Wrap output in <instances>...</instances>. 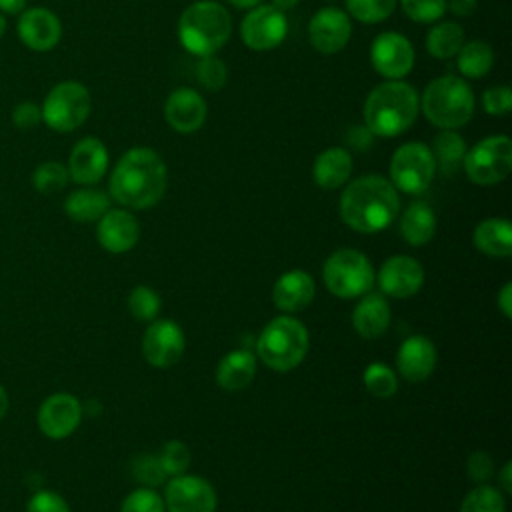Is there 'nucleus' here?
I'll return each instance as SVG.
<instances>
[{"label": "nucleus", "mask_w": 512, "mask_h": 512, "mask_svg": "<svg viewBox=\"0 0 512 512\" xmlns=\"http://www.w3.org/2000/svg\"><path fill=\"white\" fill-rule=\"evenodd\" d=\"M168 172L164 160L150 148H130L116 162L108 188L110 196L126 208L146 210L166 192Z\"/></svg>", "instance_id": "obj_1"}, {"label": "nucleus", "mask_w": 512, "mask_h": 512, "mask_svg": "<svg viewBox=\"0 0 512 512\" xmlns=\"http://www.w3.org/2000/svg\"><path fill=\"white\" fill-rule=\"evenodd\" d=\"M398 212V190L390 180L378 174L352 180L340 196V216L344 224L360 234H374L388 228Z\"/></svg>", "instance_id": "obj_2"}, {"label": "nucleus", "mask_w": 512, "mask_h": 512, "mask_svg": "<svg viewBox=\"0 0 512 512\" xmlns=\"http://www.w3.org/2000/svg\"><path fill=\"white\" fill-rule=\"evenodd\" d=\"M420 112L418 92L400 80L378 84L364 102V126L374 136L394 138L404 134Z\"/></svg>", "instance_id": "obj_3"}, {"label": "nucleus", "mask_w": 512, "mask_h": 512, "mask_svg": "<svg viewBox=\"0 0 512 512\" xmlns=\"http://www.w3.org/2000/svg\"><path fill=\"white\" fill-rule=\"evenodd\" d=\"M232 18L228 10L212 0L190 4L178 20V38L182 46L196 56L216 54L230 38Z\"/></svg>", "instance_id": "obj_4"}, {"label": "nucleus", "mask_w": 512, "mask_h": 512, "mask_svg": "<svg viewBox=\"0 0 512 512\" xmlns=\"http://www.w3.org/2000/svg\"><path fill=\"white\" fill-rule=\"evenodd\" d=\"M310 336L306 326L288 314L272 318L256 340L258 358L276 372L296 368L308 352Z\"/></svg>", "instance_id": "obj_5"}, {"label": "nucleus", "mask_w": 512, "mask_h": 512, "mask_svg": "<svg viewBox=\"0 0 512 512\" xmlns=\"http://www.w3.org/2000/svg\"><path fill=\"white\" fill-rule=\"evenodd\" d=\"M474 106L472 88L456 76H440L432 80L420 98V108L426 120L442 130L464 126L472 118Z\"/></svg>", "instance_id": "obj_6"}, {"label": "nucleus", "mask_w": 512, "mask_h": 512, "mask_svg": "<svg viewBox=\"0 0 512 512\" xmlns=\"http://www.w3.org/2000/svg\"><path fill=\"white\" fill-rule=\"evenodd\" d=\"M322 278L330 294L350 300L372 288L374 268L364 252L356 248H340L326 258Z\"/></svg>", "instance_id": "obj_7"}, {"label": "nucleus", "mask_w": 512, "mask_h": 512, "mask_svg": "<svg viewBox=\"0 0 512 512\" xmlns=\"http://www.w3.org/2000/svg\"><path fill=\"white\" fill-rule=\"evenodd\" d=\"M92 108V98L88 88L76 80H64L54 84L44 96L40 110L42 122L54 132H74L80 128Z\"/></svg>", "instance_id": "obj_8"}, {"label": "nucleus", "mask_w": 512, "mask_h": 512, "mask_svg": "<svg viewBox=\"0 0 512 512\" xmlns=\"http://www.w3.org/2000/svg\"><path fill=\"white\" fill-rule=\"evenodd\" d=\"M466 176L480 186L502 182L512 170V140L496 134L476 142L462 160Z\"/></svg>", "instance_id": "obj_9"}, {"label": "nucleus", "mask_w": 512, "mask_h": 512, "mask_svg": "<svg viewBox=\"0 0 512 512\" xmlns=\"http://www.w3.org/2000/svg\"><path fill=\"white\" fill-rule=\"evenodd\" d=\"M436 174V160L424 142H406L392 154L390 178L396 190L422 194Z\"/></svg>", "instance_id": "obj_10"}, {"label": "nucleus", "mask_w": 512, "mask_h": 512, "mask_svg": "<svg viewBox=\"0 0 512 512\" xmlns=\"http://www.w3.org/2000/svg\"><path fill=\"white\" fill-rule=\"evenodd\" d=\"M288 32V22L282 10L272 4H258L250 8L240 24V36L250 50L266 52L282 44Z\"/></svg>", "instance_id": "obj_11"}, {"label": "nucleus", "mask_w": 512, "mask_h": 512, "mask_svg": "<svg viewBox=\"0 0 512 512\" xmlns=\"http://www.w3.org/2000/svg\"><path fill=\"white\" fill-rule=\"evenodd\" d=\"M218 496L212 484L196 474L172 476L164 490L168 512H216Z\"/></svg>", "instance_id": "obj_12"}, {"label": "nucleus", "mask_w": 512, "mask_h": 512, "mask_svg": "<svg viewBox=\"0 0 512 512\" xmlns=\"http://www.w3.org/2000/svg\"><path fill=\"white\" fill-rule=\"evenodd\" d=\"M186 338L174 320L162 318L154 320L142 336V354L144 360L154 368H170L184 354Z\"/></svg>", "instance_id": "obj_13"}, {"label": "nucleus", "mask_w": 512, "mask_h": 512, "mask_svg": "<svg viewBox=\"0 0 512 512\" xmlns=\"http://www.w3.org/2000/svg\"><path fill=\"white\" fill-rule=\"evenodd\" d=\"M16 34L28 50L50 52L62 38V22L44 6L24 8L16 20Z\"/></svg>", "instance_id": "obj_14"}, {"label": "nucleus", "mask_w": 512, "mask_h": 512, "mask_svg": "<svg viewBox=\"0 0 512 512\" xmlns=\"http://www.w3.org/2000/svg\"><path fill=\"white\" fill-rule=\"evenodd\" d=\"M82 420V404L68 392L50 394L38 408L36 422L40 432L50 440L68 438Z\"/></svg>", "instance_id": "obj_15"}, {"label": "nucleus", "mask_w": 512, "mask_h": 512, "mask_svg": "<svg viewBox=\"0 0 512 512\" xmlns=\"http://www.w3.org/2000/svg\"><path fill=\"white\" fill-rule=\"evenodd\" d=\"M370 62L380 76L400 80L414 66L412 42L398 32H382L372 42Z\"/></svg>", "instance_id": "obj_16"}, {"label": "nucleus", "mask_w": 512, "mask_h": 512, "mask_svg": "<svg viewBox=\"0 0 512 512\" xmlns=\"http://www.w3.org/2000/svg\"><path fill=\"white\" fill-rule=\"evenodd\" d=\"M380 290L392 298H410L424 284L422 264L406 254L390 256L374 276Z\"/></svg>", "instance_id": "obj_17"}, {"label": "nucleus", "mask_w": 512, "mask_h": 512, "mask_svg": "<svg viewBox=\"0 0 512 512\" xmlns=\"http://www.w3.org/2000/svg\"><path fill=\"white\" fill-rule=\"evenodd\" d=\"M308 36H310V44L320 54H336L348 44L352 36L350 16L344 10L334 6L320 8L310 18Z\"/></svg>", "instance_id": "obj_18"}, {"label": "nucleus", "mask_w": 512, "mask_h": 512, "mask_svg": "<svg viewBox=\"0 0 512 512\" xmlns=\"http://www.w3.org/2000/svg\"><path fill=\"white\" fill-rule=\"evenodd\" d=\"M68 176L80 186H92L108 170V150L96 136H86L74 144L68 156Z\"/></svg>", "instance_id": "obj_19"}, {"label": "nucleus", "mask_w": 512, "mask_h": 512, "mask_svg": "<svg viewBox=\"0 0 512 512\" xmlns=\"http://www.w3.org/2000/svg\"><path fill=\"white\" fill-rule=\"evenodd\" d=\"M140 238V224L128 210L110 208L98 220L96 240L98 244L112 254H124L136 246Z\"/></svg>", "instance_id": "obj_20"}, {"label": "nucleus", "mask_w": 512, "mask_h": 512, "mask_svg": "<svg viewBox=\"0 0 512 512\" xmlns=\"http://www.w3.org/2000/svg\"><path fill=\"white\" fill-rule=\"evenodd\" d=\"M164 116L172 130L180 134H192L202 128L208 116V106L196 90L176 88L174 92H170L164 104Z\"/></svg>", "instance_id": "obj_21"}, {"label": "nucleus", "mask_w": 512, "mask_h": 512, "mask_svg": "<svg viewBox=\"0 0 512 512\" xmlns=\"http://www.w3.org/2000/svg\"><path fill=\"white\" fill-rule=\"evenodd\" d=\"M436 360L434 342L422 334L408 336L396 352V368L408 382H424L434 372Z\"/></svg>", "instance_id": "obj_22"}, {"label": "nucleus", "mask_w": 512, "mask_h": 512, "mask_svg": "<svg viewBox=\"0 0 512 512\" xmlns=\"http://www.w3.org/2000/svg\"><path fill=\"white\" fill-rule=\"evenodd\" d=\"M316 294V282L312 274L296 268L280 274L272 286V302L282 312L304 310Z\"/></svg>", "instance_id": "obj_23"}, {"label": "nucleus", "mask_w": 512, "mask_h": 512, "mask_svg": "<svg viewBox=\"0 0 512 512\" xmlns=\"http://www.w3.org/2000/svg\"><path fill=\"white\" fill-rule=\"evenodd\" d=\"M390 304L382 294L376 292H366L362 294L360 302L356 304L354 312H352V326L354 330L366 338H378L382 336L388 326H390Z\"/></svg>", "instance_id": "obj_24"}, {"label": "nucleus", "mask_w": 512, "mask_h": 512, "mask_svg": "<svg viewBox=\"0 0 512 512\" xmlns=\"http://www.w3.org/2000/svg\"><path fill=\"white\" fill-rule=\"evenodd\" d=\"M256 376V356L250 350L238 348L220 358L216 382L226 392L244 390Z\"/></svg>", "instance_id": "obj_25"}, {"label": "nucleus", "mask_w": 512, "mask_h": 512, "mask_svg": "<svg viewBox=\"0 0 512 512\" xmlns=\"http://www.w3.org/2000/svg\"><path fill=\"white\" fill-rule=\"evenodd\" d=\"M352 174V156L346 148L334 146L320 152L312 166V178L316 186L324 190H336L348 182Z\"/></svg>", "instance_id": "obj_26"}, {"label": "nucleus", "mask_w": 512, "mask_h": 512, "mask_svg": "<svg viewBox=\"0 0 512 512\" xmlns=\"http://www.w3.org/2000/svg\"><path fill=\"white\" fill-rule=\"evenodd\" d=\"M472 242L486 256L508 258L512 254V226L506 218H486L476 224Z\"/></svg>", "instance_id": "obj_27"}, {"label": "nucleus", "mask_w": 512, "mask_h": 512, "mask_svg": "<svg viewBox=\"0 0 512 512\" xmlns=\"http://www.w3.org/2000/svg\"><path fill=\"white\" fill-rule=\"evenodd\" d=\"M110 210V196L104 190L82 186L64 200V212L74 222H98Z\"/></svg>", "instance_id": "obj_28"}, {"label": "nucleus", "mask_w": 512, "mask_h": 512, "mask_svg": "<svg viewBox=\"0 0 512 512\" xmlns=\"http://www.w3.org/2000/svg\"><path fill=\"white\" fill-rule=\"evenodd\" d=\"M436 234V214L426 202H412L400 216V236L410 246H424Z\"/></svg>", "instance_id": "obj_29"}, {"label": "nucleus", "mask_w": 512, "mask_h": 512, "mask_svg": "<svg viewBox=\"0 0 512 512\" xmlns=\"http://www.w3.org/2000/svg\"><path fill=\"white\" fill-rule=\"evenodd\" d=\"M456 56H458L456 66H458L460 74H464L466 78L486 76L494 64V50L490 44H486L482 40L464 42Z\"/></svg>", "instance_id": "obj_30"}, {"label": "nucleus", "mask_w": 512, "mask_h": 512, "mask_svg": "<svg viewBox=\"0 0 512 512\" xmlns=\"http://www.w3.org/2000/svg\"><path fill=\"white\" fill-rule=\"evenodd\" d=\"M430 150L434 154L436 168H440L442 174H454L464 160L466 142L456 130H442L436 134Z\"/></svg>", "instance_id": "obj_31"}, {"label": "nucleus", "mask_w": 512, "mask_h": 512, "mask_svg": "<svg viewBox=\"0 0 512 512\" xmlns=\"http://www.w3.org/2000/svg\"><path fill=\"white\" fill-rule=\"evenodd\" d=\"M464 44V30L456 22H440L426 36V50L430 56L448 60L458 54Z\"/></svg>", "instance_id": "obj_32"}, {"label": "nucleus", "mask_w": 512, "mask_h": 512, "mask_svg": "<svg viewBox=\"0 0 512 512\" xmlns=\"http://www.w3.org/2000/svg\"><path fill=\"white\" fill-rule=\"evenodd\" d=\"M460 512H506V498L500 488L482 482L464 496Z\"/></svg>", "instance_id": "obj_33"}, {"label": "nucleus", "mask_w": 512, "mask_h": 512, "mask_svg": "<svg viewBox=\"0 0 512 512\" xmlns=\"http://www.w3.org/2000/svg\"><path fill=\"white\" fill-rule=\"evenodd\" d=\"M68 180V168L56 160H46L32 172V186L40 194H56L66 188Z\"/></svg>", "instance_id": "obj_34"}, {"label": "nucleus", "mask_w": 512, "mask_h": 512, "mask_svg": "<svg viewBox=\"0 0 512 512\" xmlns=\"http://www.w3.org/2000/svg\"><path fill=\"white\" fill-rule=\"evenodd\" d=\"M362 382H364L366 390L372 396H376V398H390L398 390V376H396V372L390 366L382 364V362L368 364L364 368Z\"/></svg>", "instance_id": "obj_35"}, {"label": "nucleus", "mask_w": 512, "mask_h": 512, "mask_svg": "<svg viewBox=\"0 0 512 512\" xmlns=\"http://www.w3.org/2000/svg\"><path fill=\"white\" fill-rule=\"evenodd\" d=\"M398 0H346V10L352 18L364 24H378L386 20Z\"/></svg>", "instance_id": "obj_36"}, {"label": "nucleus", "mask_w": 512, "mask_h": 512, "mask_svg": "<svg viewBox=\"0 0 512 512\" xmlns=\"http://www.w3.org/2000/svg\"><path fill=\"white\" fill-rule=\"evenodd\" d=\"M160 306H162L160 294L150 286H136L128 294V310L136 320H142V322L154 320L160 312Z\"/></svg>", "instance_id": "obj_37"}, {"label": "nucleus", "mask_w": 512, "mask_h": 512, "mask_svg": "<svg viewBox=\"0 0 512 512\" xmlns=\"http://www.w3.org/2000/svg\"><path fill=\"white\" fill-rule=\"evenodd\" d=\"M158 458H160V464H162L166 476H170V478L184 474L190 466V450L180 440H168L162 446Z\"/></svg>", "instance_id": "obj_38"}, {"label": "nucleus", "mask_w": 512, "mask_h": 512, "mask_svg": "<svg viewBox=\"0 0 512 512\" xmlns=\"http://www.w3.org/2000/svg\"><path fill=\"white\" fill-rule=\"evenodd\" d=\"M132 474L140 484L148 488L160 486L168 478L160 464L158 454H138L132 462Z\"/></svg>", "instance_id": "obj_39"}, {"label": "nucleus", "mask_w": 512, "mask_h": 512, "mask_svg": "<svg viewBox=\"0 0 512 512\" xmlns=\"http://www.w3.org/2000/svg\"><path fill=\"white\" fill-rule=\"evenodd\" d=\"M120 512H166L164 498L154 488H136L132 490L120 506Z\"/></svg>", "instance_id": "obj_40"}, {"label": "nucleus", "mask_w": 512, "mask_h": 512, "mask_svg": "<svg viewBox=\"0 0 512 512\" xmlns=\"http://www.w3.org/2000/svg\"><path fill=\"white\" fill-rule=\"evenodd\" d=\"M404 14L420 24H432L446 12V0H400Z\"/></svg>", "instance_id": "obj_41"}, {"label": "nucleus", "mask_w": 512, "mask_h": 512, "mask_svg": "<svg viewBox=\"0 0 512 512\" xmlns=\"http://www.w3.org/2000/svg\"><path fill=\"white\" fill-rule=\"evenodd\" d=\"M196 78L206 90H220L228 78L226 64L220 58H216L214 54L202 56L196 66Z\"/></svg>", "instance_id": "obj_42"}, {"label": "nucleus", "mask_w": 512, "mask_h": 512, "mask_svg": "<svg viewBox=\"0 0 512 512\" xmlns=\"http://www.w3.org/2000/svg\"><path fill=\"white\" fill-rule=\"evenodd\" d=\"M10 120H12L14 128H18L22 132H28V130H34L42 122V110L36 102L22 100L12 108Z\"/></svg>", "instance_id": "obj_43"}, {"label": "nucleus", "mask_w": 512, "mask_h": 512, "mask_svg": "<svg viewBox=\"0 0 512 512\" xmlns=\"http://www.w3.org/2000/svg\"><path fill=\"white\" fill-rule=\"evenodd\" d=\"M482 106L490 116H504L512 108V90L508 86H492L482 94Z\"/></svg>", "instance_id": "obj_44"}, {"label": "nucleus", "mask_w": 512, "mask_h": 512, "mask_svg": "<svg viewBox=\"0 0 512 512\" xmlns=\"http://www.w3.org/2000/svg\"><path fill=\"white\" fill-rule=\"evenodd\" d=\"M26 512H70V506L60 494L52 490H38L28 500Z\"/></svg>", "instance_id": "obj_45"}, {"label": "nucleus", "mask_w": 512, "mask_h": 512, "mask_svg": "<svg viewBox=\"0 0 512 512\" xmlns=\"http://www.w3.org/2000/svg\"><path fill=\"white\" fill-rule=\"evenodd\" d=\"M466 470H468V476L470 480L482 484L486 482L490 476H492V470H494V462L490 458V454L482 452V450H476L468 456L466 460Z\"/></svg>", "instance_id": "obj_46"}, {"label": "nucleus", "mask_w": 512, "mask_h": 512, "mask_svg": "<svg viewBox=\"0 0 512 512\" xmlns=\"http://www.w3.org/2000/svg\"><path fill=\"white\" fill-rule=\"evenodd\" d=\"M346 142L352 146V148H356V150H368L370 146H372V142H374V134L362 124V126H352L350 130H348V134H346Z\"/></svg>", "instance_id": "obj_47"}, {"label": "nucleus", "mask_w": 512, "mask_h": 512, "mask_svg": "<svg viewBox=\"0 0 512 512\" xmlns=\"http://www.w3.org/2000/svg\"><path fill=\"white\" fill-rule=\"evenodd\" d=\"M498 308L506 318H512V284L506 282L498 292Z\"/></svg>", "instance_id": "obj_48"}, {"label": "nucleus", "mask_w": 512, "mask_h": 512, "mask_svg": "<svg viewBox=\"0 0 512 512\" xmlns=\"http://www.w3.org/2000/svg\"><path fill=\"white\" fill-rule=\"evenodd\" d=\"M478 6V0H446V8H450L456 16H470Z\"/></svg>", "instance_id": "obj_49"}, {"label": "nucleus", "mask_w": 512, "mask_h": 512, "mask_svg": "<svg viewBox=\"0 0 512 512\" xmlns=\"http://www.w3.org/2000/svg\"><path fill=\"white\" fill-rule=\"evenodd\" d=\"M28 0H0V12L4 16H18L26 8Z\"/></svg>", "instance_id": "obj_50"}, {"label": "nucleus", "mask_w": 512, "mask_h": 512, "mask_svg": "<svg viewBox=\"0 0 512 512\" xmlns=\"http://www.w3.org/2000/svg\"><path fill=\"white\" fill-rule=\"evenodd\" d=\"M512 464L510 462H504V466L500 468V472H498V482H500V488L506 492V494H510L512 492Z\"/></svg>", "instance_id": "obj_51"}, {"label": "nucleus", "mask_w": 512, "mask_h": 512, "mask_svg": "<svg viewBox=\"0 0 512 512\" xmlns=\"http://www.w3.org/2000/svg\"><path fill=\"white\" fill-rule=\"evenodd\" d=\"M8 408H10V398H8L6 388L0 384V420L8 414Z\"/></svg>", "instance_id": "obj_52"}, {"label": "nucleus", "mask_w": 512, "mask_h": 512, "mask_svg": "<svg viewBox=\"0 0 512 512\" xmlns=\"http://www.w3.org/2000/svg\"><path fill=\"white\" fill-rule=\"evenodd\" d=\"M300 0H272V6L278 8V10H292Z\"/></svg>", "instance_id": "obj_53"}, {"label": "nucleus", "mask_w": 512, "mask_h": 512, "mask_svg": "<svg viewBox=\"0 0 512 512\" xmlns=\"http://www.w3.org/2000/svg\"><path fill=\"white\" fill-rule=\"evenodd\" d=\"M228 4H232V6H236V8H254V6H258L262 0H226Z\"/></svg>", "instance_id": "obj_54"}, {"label": "nucleus", "mask_w": 512, "mask_h": 512, "mask_svg": "<svg viewBox=\"0 0 512 512\" xmlns=\"http://www.w3.org/2000/svg\"><path fill=\"white\" fill-rule=\"evenodd\" d=\"M6 28H8V20H6V16L0 12V38L6 34Z\"/></svg>", "instance_id": "obj_55"}]
</instances>
